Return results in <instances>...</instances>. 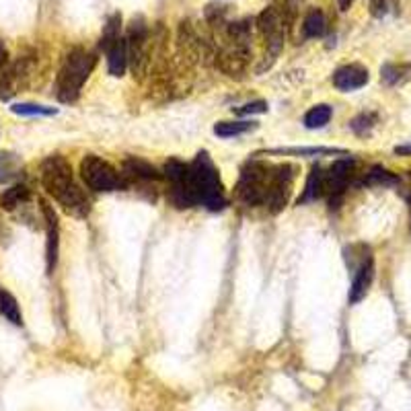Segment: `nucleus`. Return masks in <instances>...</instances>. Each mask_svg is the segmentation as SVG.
I'll return each instance as SVG.
<instances>
[{
	"label": "nucleus",
	"instance_id": "nucleus-14",
	"mask_svg": "<svg viewBox=\"0 0 411 411\" xmlns=\"http://www.w3.org/2000/svg\"><path fill=\"white\" fill-rule=\"evenodd\" d=\"M368 83V70L360 64H348L333 72V87L342 93H351Z\"/></svg>",
	"mask_w": 411,
	"mask_h": 411
},
{
	"label": "nucleus",
	"instance_id": "nucleus-32",
	"mask_svg": "<svg viewBox=\"0 0 411 411\" xmlns=\"http://www.w3.org/2000/svg\"><path fill=\"white\" fill-rule=\"evenodd\" d=\"M4 60H6V46H4V41L0 39V68H2Z\"/></svg>",
	"mask_w": 411,
	"mask_h": 411
},
{
	"label": "nucleus",
	"instance_id": "nucleus-33",
	"mask_svg": "<svg viewBox=\"0 0 411 411\" xmlns=\"http://www.w3.org/2000/svg\"><path fill=\"white\" fill-rule=\"evenodd\" d=\"M337 4H340V8H342V11H348L349 4H351V0H337Z\"/></svg>",
	"mask_w": 411,
	"mask_h": 411
},
{
	"label": "nucleus",
	"instance_id": "nucleus-19",
	"mask_svg": "<svg viewBox=\"0 0 411 411\" xmlns=\"http://www.w3.org/2000/svg\"><path fill=\"white\" fill-rule=\"evenodd\" d=\"M325 32H327L325 13L321 8H311L305 15V21H302V33H305V37H323Z\"/></svg>",
	"mask_w": 411,
	"mask_h": 411
},
{
	"label": "nucleus",
	"instance_id": "nucleus-24",
	"mask_svg": "<svg viewBox=\"0 0 411 411\" xmlns=\"http://www.w3.org/2000/svg\"><path fill=\"white\" fill-rule=\"evenodd\" d=\"M411 66H403V64H386V66H382V70H380V78H382V83L384 85H399V83H403L410 74Z\"/></svg>",
	"mask_w": 411,
	"mask_h": 411
},
{
	"label": "nucleus",
	"instance_id": "nucleus-1",
	"mask_svg": "<svg viewBox=\"0 0 411 411\" xmlns=\"http://www.w3.org/2000/svg\"><path fill=\"white\" fill-rule=\"evenodd\" d=\"M41 186L64 210L72 216L85 218L91 212V202L74 181L70 162L60 155H52L41 162Z\"/></svg>",
	"mask_w": 411,
	"mask_h": 411
},
{
	"label": "nucleus",
	"instance_id": "nucleus-34",
	"mask_svg": "<svg viewBox=\"0 0 411 411\" xmlns=\"http://www.w3.org/2000/svg\"><path fill=\"white\" fill-rule=\"evenodd\" d=\"M410 208H411V202H410Z\"/></svg>",
	"mask_w": 411,
	"mask_h": 411
},
{
	"label": "nucleus",
	"instance_id": "nucleus-21",
	"mask_svg": "<svg viewBox=\"0 0 411 411\" xmlns=\"http://www.w3.org/2000/svg\"><path fill=\"white\" fill-rule=\"evenodd\" d=\"M0 315L4 316L6 321H11L13 325H23V315H21L19 302L6 290H0Z\"/></svg>",
	"mask_w": 411,
	"mask_h": 411
},
{
	"label": "nucleus",
	"instance_id": "nucleus-11",
	"mask_svg": "<svg viewBox=\"0 0 411 411\" xmlns=\"http://www.w3.org/2000/svg\"><path fill=\"white\" fill-rule=\"evenodd\" d=\"M356 162L351 158H340L325 171V195L329 197L331 208H340V202L354 177Z\"/></svg>",
	"mask_w": 411,
	"mask_h": 411
},
{
	"label": "nucleus",
	"instance_id": "nucleus-6",
	"mask_svg": "<svg viewBox=\"0 0 411 411\" xmlns=\"http://www.w3.org/2000/svg\"><path fill=\"white\" fill-rule=\"evenodd\" d=\"M81 177L91 191H118L127 186L126 177L113 165L97 155H87L81 160Z\"/></svg>",
	"mask_w": 411,
	"mask_h": 411
},
{
	"label": "nucleus",
	"instance_id": "nucleus-31",
	"mask_svg": "<svg viewBox=\"0 0 411 411\" xmlns=\"http://www.w3.org/2000/svg\"><path fill=\"white\" fill-rule=\"evenodd\" d=\"M395 153H397V155H401V157H403V155H411V144L397 146V148H395Z\"/></svg>",
	"mask_w": 411,
	"mask_h": 411
},
{
	"label": "nucleus",
	"instance_id": "nucleus-18",
	"mask_svg": "<svg viewBox=\"0 0 411 411\" xmlns=\"http://www.w3.org/2000/svg\"><path fill=\"white\" fill-rule=\"evenodd\" d=\"M23 162L21 158L8 151H0V183H8L21 175Z\"/></svg>",
	"mask_w": 411,
	"mask_h": 411
},
{
	"label": "nucleus",
	"instance_id": "nucleus-8",
	"mask_svg": "<svg viewBox=\"0 0 411 411\" xmlns=\"http://www.w3.org/2000/svg\"><path fill=\"white\" fill-rule=\"evenodd\" d=\"M127 66H132L134 74L142 76L151 64V32L142 17H134L126 35Z\"/></svg>",
	"mask_w": 411,
	"mask_h": 411
},
{
	"label": "nucleus",
	"instance_id": "nucleus-2",
	"mask_svg": "<svg viewBox=\"0 0 411 411\" xmlns=\"http://www.w3.org/2000/svg\"><path fill=\"white\" fill-rule=\"evenodd\" d=\"M191 183L197 195V204H202L210 212H221L226 208V193L221 181V173L210 155L197 153L190 162Z\"/></svg>",
	"mask_w": 411,
	"mask_h": 411
},
{
	"label": "nucleus",
	"instance_id": "nucleus-12",
	"mask_svg": "<svg viewBox=\"0 0 411 411\" xmlns=\"http://www.w3.org/2000/svg\"><path fill=\"white\" fill-rule=\"evenodd\" d=\"M41 212L46 218V270L48 274H54L56 265H58V255H60V222H58V214L56 210L48 204L41 202Z\"/></svg>",
	"mask_w": 411,
	"mask_h": 411
},
{
	"label": "nucleus",
	"instance_id": "nucleus-23",
	"mask_svg": "<svg viewBox=\"0 0 411 411\" xmlns=\"http://www.w3.org/2000/svg\"><path fill=\"white\" fill-rule=\"evenodd\" d=\"M29 200V190L25 186H13L11 190H6L0 195V208L2 210H15L17 206L25 204Z\"/></svg>",
	"mask_w": 411,
	"mask_h": 411
},
{
	"label": "nucleus",
	"instance_id": "nucleus-13",
	"mask_svg": "<svg viewBox=\"0 0 411 411\" xmlns=\"http://www.w3.org/2000/svg\"><path fill=\"white\" fill-rule=\"evenodd\" d=\"M372 282H375V259L370 255L354 270V280H351L348 294L349 305H358L368 294Z\"/></svg>",
	"mask_w": 411,
	"mask_h": 411
},
{
	"label": "nucleus",
	"instance_id": "nucleus-30",
	"mask_svg": "<svg viewBox=\"0 0 411 411\" xmlns=\"http://www.w3.org/2000/svg\"><path fill=\"white\" fill-rule=\"evenodd\" d=\"M265 111H267L265 101H251V103H245L243 107H239L235 113L237 116H253V113H265Z\"/></svg>",
	"mask_w": 411,
	"mask_h": 411
},
{
	"label": "nucleus",
	"instance_id": "nucleus-27",
	"mask_svg": "<svg viewBox=\"0 0 411 411\" xmlns=\"http://www.w3.org/2000/svg\"><path fill=\"white\" fill-rule=\"evenodd\" d=\"M13 113L17 116H56V107H46V105H35V103H17L11 107Z\"/></svg>",
	"mask_w": 411,
	"mask_h": 411
},
{
	"label": "nucleus",
	"instance_id": "nucleus-25",
	"mask_svg": "<svg viewBox=\"0 0 411 411\" xmlns=\"http://www.w3.org/2000/svg\"><path fill=\"white\" fill-rule=\"evenodd\" d=\"M253 122H218L214 126V134L221 136V138H232V136H241L249 130H253Z\"/></svg>",
	"mask_w": 411,
	"mask_h": 411
},
{
	"label": "nucleus",
	"instance_id": "nucleus-9",
	"mask_svg": "<svg viewBox=\"0 0 411 411\" xmlns=\"http://www.w3.org/2000/svg\"><path fill=\"white\" fill-rule=\"evenodd\" d=\"M296 177H298V167L296 165H292V162L274 165L272 183H270L267 197H265V204H263L270 214H280L288 206Z\"/></svg>",
	"mask_w": 411,
	"mask_h": 411
},
{
	"label": "nucleus",
	"instance_id": "nucleus-22",
	"mask_svg": "<svg viewBox=\"0 0 411 411\" xmlns=\"http://www.w3.org/2000/svg\"><path fill=\"white\" fill-rule=\"evenodd\" d=\"M331 116H333V109H331L329 105L321 103V105L311 107V109L305 113V120H302V122H305V126L309 127V130H319V127H325L329 124Z\"/></svg>",
	"mask_w": 411,
	"mask_h": 411
},
{
	"label": "nucleus",
	"instance_id": "nucleus-29",
	"mask_svg": "<svg viewBox=\"0 0 411 411\" xmlns=\"http://www.w3.org/2000/svg\"><path fill=\"white\" fill-rule=\"evenodd\" d=\"M274 155H346V151L340 148H276L270 151Z\"/></svg>",
	"mask_w": 411,
	"mask_h": 411
},
{
	"label": "nucleus",
	"instance_id": "nucleus-28",
	"mask_svg": "<svg viewBox=\"0 0 411 411\" xmlns=\"http://www.w3.org/2000/svg\"><path fill=\"white\" fill-rule=\"evenodd\" d=\"M375 126H377V116H375V113H360V116H356V118L349 122L351 132L358 134V136H368Z\"/></svg>",
	"mask_w": 411,
	"mask_h": 411
},
{
	"label": "nucleus",
	"instance_id": "nucleus-4",
	"mask_svg": "<svg viewBox=\"0 0 411 411\" xmlns=\"http://www.w3.org/2000/svg\"><path fill=\"white\" fill-rule=\"evenodd\" d=\"M272 175H274V165H267L261 160H249L241 169V175L235 188L239 202L251 208L263 206L270 183H272Z\"/></svg>",
	"mask_w": 411,
	"mask_h": 411
},
{
	"label": "nucleus",
	"instance_id": "nucleus-5",
	"mask_svg": "<svg viewBox=\"0 0 411 411\" xmlns=\"http://www.w3.org/2000/svg\"><path fill=\"white\" fill-rule=\"evenodd\" d=\"M162 177L169 183L167 195H169V202L173 208L188 210V208L197 206V195H195L193 183H191L190 165H186L179 158H171V160H167V165L162 169Z\"/></svg>",
	"mask_w": 411,
	"mask_h": 411
},
{
	"label": "nucleus",
	"instance_id": "nucleus-15",
	"mask_svg": "<svg viewBox=\"0 0 411 411\" xmlns=\"http://www.w3.org/2000/svg\"><path fill=\"white\" fill-rule=\"evenodd\" d=\"M122 175L126 177V181H160L162 179V173H158L157 169L142 160V158L130 157L124 160V167H122Z\"/></svg>",
	"mask_w": 411,
	"mask_h": 411
},
{
	"label": "nucleus",
	"instance_id": "nucleus-16",
	"mask_svg": "<svg viewBox=\"0 0 411 411\" xmlns=\"http://www.w3.org/2000/svg\"><path fill=\"white\" fill-rule=\"evenodd\" d=\"M323 195H325V169L323 167H313L309 177H307L305 190H302L300 197H298V206L316 202Z\"/></svg>",
	"mask_w": 411,
	"mask_h": 411
},
{
	"label": "nucleus",
	"instance_id": "nucleus-26",
	"mask_svg": "<svg viewBox=\"0 0 411 411\" xmlns=\"http://www.w3.org/2000/svg\"><path fill=\"white\" fill-rule=\"evenodd\" d=\"M364 183H366V186H397V183H399V177L393 175L391 171L382 169V167H372V169L366 173Z\"/></svg>",
	"mask_w": 411,
	"mask_h": 411
},
{
	"label": "nucleus",
	"instance_id": "nucleus-10",
	"mask_svg": "<svg viewBox=\"0 0 411 411\" xmlns=\"http://www.w3.org/2000/svg\"><path fill=\"white\" fill-rule=\"evenodd\" d=\"M251 62V46L245 43H235V41H221L214 64L222 74L230 78H241L247 72V66Z\"/></svg>",
	"mask_w": 411,
	"mask_h": 411
},
{
	"label": "nucleus",
	"instance_id": "nucleus-20",
	"mask_svg": "<svg viewBox=\"0 0 411 411\" xmlns=\"http://www.w3.org/2000/svg\"><path fill=\"white\" fill-rule=\"evenodd\" d=\"M120 32H122V15L120 13H113L107 19V23L103 25V33H101V43L99 46H101L103 52H107L118 39H122Z\"/></svg>",
	"mask_w": 411,
	"mask_h": 411
},
{
	"label": "nucleus",
	"instance_id": "nucleus-17",
	"mask_svg": "<svg viewBox=\"0 0 411 411\" xmlns=\"http://www.w3.org/2000/svg\"><path fill=\"white\" fill-rule=\"evenodd\" d=\"M105 56H107V70H109V74L111 76H116V78H120V76H124L127 70V48H126V39H118L107 52H105Z\"/></svg>",
	"mask_w": 411,
	"mask_h": 411
},
{
	"label": "nucleus",
	"instance_id": "nucleus-3",
	"mask_svg": "<svg viewBox=\"0 0 411 411\" xmlns=\"http://www.w3.org/2000/svg\"><path fill=\"white\" fill-rule=\"evenodd\" d=\"M95 54L87 52L83 48H74L64 58L62 68L56 78V95L62 103H72L78 99L85 83L89 81V76L95 68Z\"/></svg>",
	"mask_w": 411,
	"mask_h": 411
},
{
	"label": "nucleus",
	"instance_id": "nucleus-7",
	"mask_svg": "<svg viewBox=\"0 0 411 411\" xmlns=\"http://www.w3.org/2000/svg\"><path fill=\"white\" fill-rule=\"evenodd\" d=\"M257 32L263 39L265 52L274 60L284 50L286 35H288V19L278 6H267L257 17Z\"/></svg>",
	"mask_w": 411,
	"mask_h": 411
}]
</instances>
